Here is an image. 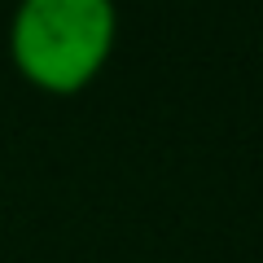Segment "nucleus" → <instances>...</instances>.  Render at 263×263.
<instances>
[{"instance_id": "obj_1", "label": "nucleus", "mask_w": 263, "mask_h": 263, "mask_svg": "<svg viewBox=\"0 0 263 263\" xmlns=\"http://www.w3.org/2000/svg\"><path fill=\"white\" fill-rule=\"evenodd\" d=\"M114 0H18L9 13V62L48 97H79L114 57Z\"/></svg>"}]
</instances>
